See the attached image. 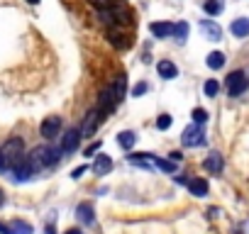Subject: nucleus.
I'll return each mask as SVG.
<instances>
[{"label": "nucleus", "mask_w": 249, "mask_h": 234, "mask_svg": "<svg viewBox=\"0 0 249 234\" xmlns=\"http://www.w3.org/2000/svg\"><path fill=\"white\" fill-rule=\"evenodd\" d=\"M61 154H64V151H61L59 147H47V144H42V147H35V149L27 154V159H30L35 173H39L42 168L54 166V164L61 159Z\"/></svg>", "instance_id": "f257e3e1"}, {"label": "nucleus", "mask_w": 249, "mask_h": 234, "mask_svg": "<svg viewBox=\"0 0 249 234\" xmlns=\"http://www.w3.org/2000/svg\"><path fill=\"white\" fill-rule=\"evenodd\" d=\"M0 149H3V156L8 161V168H13L25 156V142H22V137H10Z\"/></svg>", "instance_id": "f03ea898"}, {"label": "nucleus", "mask_w": 249, "mask_h": 234, "mask_svg": "<svg viewBox=\"0 0 249 234\" xmlns=\"http://www.w3.org/2000/svg\"><path fill=\"white\" fill-rule=\"evenodd\" d=\"M105 112H100L98 107H93V110H88L86 112V117H83V122H81V137H93L95 132H98V127L105 122Z\"/></svg>", "instance_id": "7ed1b4c3"}, {"label": "nucleus", "mask_w": 249, "mask_h": 234, "mask_svg": "<svg viewBox=\"0 0 249 234\" xmlns=\"http://www.w3.org/2000/svg\"><path fill=\"white\" fill-rule=\"evenodd\" d=\"M225 88H227V95L230 98H237L242 95L247 88H249V78L244 71H232L227 78H225Z\"/></svg>", "instance_id": "20e7f679"}, {"label": "nucleus", "mask_w": 249, "mask_h": 234, "mask_svg": "<svg viewBox=\"0 0 249 234\" xmlns=\"http://www.w3.org/2000/svg\"><path fill=\"white\" fill-rule=\"evenodd\" d=\"M181 144L183 147H203L205 144V130L203 125H188L183 132H181Z\"/></svg>", "instance_id": "39448f33"}, {"label": "nucleus", "mask_w": 249, "mask_h": 234, "mask_svg": "<svg viewBox=\"0 0 249 234\" xmlns=\"http://www.w3.org/2000/svg\"><path fill=\"white\" fill-rule=\"evenodd\" d=\"M61 127H64V120H61V117H59V115H49V117H44V120H42L39 132H42L44 139H56L59 132H61Z\"/></svg>", "instance_id": "423d86ee"}, {"label": "nucleus", "mask_w": 249, "mask_h": 234, "mask_svg": "<svg viewBox=\"0 0 249 234\" xmlns=\"http://www.w3.org/2000/svg\"><path fill=\"white\" fill-rule=\"evenodd\" d=\"M83 137H81V130L78 127H69L66 132H64V137L59 139V149L64 151V154H73L76 149H78V142H81Z\"/></svg>", "instance_id": "0eeeda50"}, {"label": "nucleus", "mask_w": 249, "mask_h": 234, "mask_svg": "<svg viewBox=\"0 0 249 234\" xmlns=\"http://www.w3.org/2000/svg\"><path fill=\"white\" fill-rule=\"evenodd\" d=\"M100 112H105V115H110L115 107H117V102H115V95H112V88L110 85H105L100 93H98V105H95Z\"/></svg>", "instance_id": "6e6552de"}, {"label": "nucleus", "mask_w": 249, "mask_h": 234, "mask_svg": "<svg viewBox=\"0 0 249 234\" xmlns=\"http://www.w3.org/2000/svg\"><path fill=\"white\" fill-rule=\"evenodd\" d=\"M10 171L15 173V178H18V181H30L32 176H37L27 156H22V159H20V161H18V164H15V166H13Z\"/></svg>", "instance_id": "1a4fd4ad"}, {"label": "nucleus", "mask_w": 249, "mask_h": 234, "mask_svg": "<svg viewBox=\"0 0 249 234\" xmlns=\"http://www.w3.org/2000/svg\"><path fill=\"white\" fill-rule=\"evenodd\" d=\"M105 37H107V42H110L115 49H127V47H130V37L122 34L117 27H110V30L105 32Z\"/></svg>", "instance_id": "9d476101"}, {"label": "nucleus", "mask_w": 249, "mask_h": 234, "mask_svg": "<svg viewBox=\"0 0 249 234\" xmlns=\"http://www.w3.org/2000/svg\"><path fill=\"white\" fill-rule=\"evenodd\" d=\"M203 168H205L208 173L217 176V173H222V168H225V161H222V156H220L217 151H213V154H208V156H205V161H203Z\"/></svg>", "instance_id": "9b49d317"}, {"label": "nucleus", "mask_w": 249, "mask_h": 234, "mask_svg": "<svg viewBox=\"0 0 249 234\" xmlns=\"http://www.w3.org/2000/svg\"><path fill=\"white\" fill-rule=\"evenodd\" d=\"M157 73H159L164 81H174V78L178 76V66H176L174 61H169V59H161V61L157 64Z\"/></svg>", "instance_id": "f8f14e48"}, {"label": "nucleus", "mask_w": 249, "mask_h": 234, "mask_svg": "<svg viewBox=\"0 0 249 234\" xmlns=\"http://www.w3.org/2000/svg\"><path fill=\"white\" fill-rule=\"evenodd\" d=\"M90 168H93V173H95V176H107V173L112 171V159H110L107 154H98Z\"/></svg>", "instance_id": "ddd939ff"}, {"label": "nucleus", "mask_w": 249, "mask_h": 234, "mask_svg": "<svg viewBox=\"0 0 249 234\" xmlns=\"http://www.w3.org/2000/svg\"><path fill=\"white\" fill-rule=\"evenodd\" d=\"M200 30H203V34H205L210 42H220V39H222V30H220V25L213 22V20H200Z\"/></svg>", "instance_id": "4468645a"}, {"label": "nucleus", "mask_w": 249, "mask_h": 234, "mask_svg": "<svg viewBox=\"0 0 249 234\" xmlns=\"http://www.w3.org/2000/svg\"><path fill=\"white\" fill-rule=\"evenodd\" d=\"M110 88H112V95H115V102L120 105V102L124 100V90H127V78H124V73H120V76H115V81L110 83Z\"/></svg>", "instance_id": "2eb2a0df"}, {"label": "nucleus", "mask_w": 249, "mask_h": 234, "mask_svg": "<svg viewBox=\"0 0 249 234\" xmlns=\"http://www.w3.org/2000/svg\"><path fill=\"white\" fill-rule=\"evenodd\" d=\"M149 32L157 37V39H169L174 34V22H152L149 25Z\"/></svg>", "instance_id": "dca6fc26"}, {"label": "nucleus", "mask_w": 249, "mask_h": 234, "mask_svg": "<svg viewBox=\"0 0 249 234\" xmlns=\"http://www.w3.org/2000/svg\"><path fill=\"white\" fill-rule=\"evenodd\" d=\"M76 217H78L83 224H93V222H95L93 202H78V207H76Z\"/></svg>", "instance_id": "f3484780"}, {"label": "nucleus", "mask_w": 249, "mask_h": 234, "mask_svg": "<svg viewBox=\"0 0 249 234\" xmlns=\"http://www.w3.org/2000/svg\"><path fill=\"white\" fill-rule=\"evenodd\" d=\"M186 185H188L191 195H196V198H205V195H208V190H210V185H208V181H205V178H191Z\"/></svg>", "instance_id": "a211bd4d"}, {"label": "nucleus", "mask_w": 249, "mask_h": 234, "mask_svg": "<svg viewBox=\"0 0 249 234\" xmlns=\"http://www.w3.org/2000/svg\"><path fill=\"white\" fill-rule=\"evenodd\" d=\"M230 32H232L237 39H244V37H249V20H247V17H237V20H232V25H230Z\"/></svg>", "instance_id": "6ab92c4d"}, {"label": "nucleus", "mask_w": 249, "mask_h": 234, "mask_svg": "<svg viewBox=\"0 0 249 234\" xmlns=\"http://www.w3.org/2000/svg\"><path fill=\"white\" fill-rule=\"evenodd\" d=\"M117 144H120L122 149H127V151H130V149L137 144V134H135V132H130V130H124V132H120V134H117Z\"/></svg>", "instance_id": "aec40b11"}, {"label": "nucleus", "mask_w": 249, "mask_h": 234, "mask_svg": "<svg viewBox=\"0 0 249 234\" xmlns=\"http://www.w3.org/2000/svg\"><path fill=\"white\" fill-rule=\"evenodd\" d=\"M203 10H205V15L217 17V15L225 10V0H205V3H203Z\"/></svg>", "instance_id": "412c9836"}, {"label": "nucleus", "mask_w": 249, "mask_h": 234, "mask_svg": "<svg viewBox=\"0 0 249 234\" xmlns=\"http://www.w3.org/2000/svg\"><path fill=\"white\" fill-rule=\"evenodd\" d=\"M225 54L222 51H210L208 54V59H205V64H208V68H213V71H220L222 66H225Z\"/></svg>", "instance_id": "4be33fe9"}, {"label": "nucleus", "mask_w": 249, "mask_h": 234, "mask_svg": "<svg viewBox=\"0 0 249 234\" xmlns=\"http://www.w3.org/2000/svg\"><path fill=\"white\" fill-rule=\"evenodd\" d=\"M188 30H191V27H188V22H183V20H181V22H176V25H174V34H171V37H176V42H178V44H186V39H188Z\"/></svg>", "instance_id": "5701e85b"}, {"label": "nucleus", "mask_w": 249, "mask_h": 234, "mask_svg": "<svg viewBox=\"0 0 249 234\" xmlns=\"http://www.w3.org/2000/svg\"><path fill=\"white\" fill-rule=\"evenodd\" d=\"M152 166L154 168H159V171H164V173H176V164L171 161V159H152Z\"/></svg>", "instance_id": "b1692460"}, {"label": "nucleus", "mask_w": 249, "mask_h": 234, "mask_svg": "<svg viewBox=\"0 0 249 234\" xmlns=\"http://www.w3.org/2000/svg\"><path fill=\"white\" fill-rule=\"evenodd\" d=\"M13 234H35V229H32V224L30 222H25V219H13Z\"/></svg>", "instance_id": "393cba45"}, {"label": "nucleus", "mask_w": 249, "mask_h": 234, "mask_svg": "<svg viewBox=\"0 0 249 234\" xmlns=\"http://www.w3.org/2000/svg\"><path fill=\"white\" fill-rule=\"evenodd\" d=\"M203 93H205L208 98H217V93H220V83H217L215 78L205 81V85H203Z\"/></svg>", "instance_id": "a878e982"}, {"label": "nucleus", "mask_w": 249, "mask_h": 234, "mask_svg": "<svg viewBox=\"0 0 249 234\" xmlns=\"http://www.w3.org/2000/svg\"><path fill=\"white\" fill-rule=\"evenodd\" d=\"M191 117H193V122H196V125H205V122H208V110H203V107H193Z\"/></svg>", "instance_id": "bb28decb"}, {"label": "nucleus", "mask_w": 249, "mask_h": 234, "mask_svg": "<svg viewBox=\"0 0 249 234\" xmlns=\"http://www.w3.org/2000/svg\"><path fill=\"white\" fill-rule=\"evenodd\" d=\"M169 127H171V115H159V117H157V130L166 132Z\"/></svg>", "instance_id": "cd10ccee"}, {"label": "nucleus", "mask_w": 249, "mask_h": 234, "mask_svg": "<svg viewBox=\"0 0 249 234\" xmlns=\"http://www.w3.org/2000/svg\"><path fill=\"white\" fill-rule=\"evenodd\" d=\"M115 3H117V0H90V5L98 8V10H107V8H112Z\"/></svg>", "instance_id": "c85d7f7f"}, {"label": "nucleus", "mask_w": 249, "mask_h": 234, "mask_svg": "<svg viewBox=\"0 0 249 234\" xmlns=\"http://www.w3.org/2000/svg\"><path fill=\"white\" fill-rule=\"evenodd\" d=\"M100 147H103V142L98 139V142H93V144H88L86 149H83V156H95L98 151H100Z\"/></svg>", "instance_id": "c756f323"}, {"label": "nucleus", "mask_w": 249, "mask_h": 234, "mask_svg": "<svg viewBox=\"0 0 249 234\" xmlns=\"http://www.w3.org/2000/svg\"><path fill=\"white\" fill-rule=\"evenodd\" d=\"M147 90H149V85H147V83H137V85L132 88V95H135V98H142Z\"/></svg>", "instance_id": "7c9ffc66"}, {"label": "nucleus", "mask_w": 249, "mask_h": 234, "mask_svg": "<svg viewBox=\"0 0 249 234\" xmlns=\"http://www.w3.org/2000/svg\"><path fill=\"white\" fill-rule=\"evenodd\" d=\"M86 171H88V166H78V168H73V171H71V178H76V181H78Z\"/></svg>", "instance_id": "2f4dec72"}, {"label": "nucleus", "mask_w": 249, "mask_h": 234, "mask_svg": "<svg viewBox=\"0 0 249 234\" xmlns=\"http://www.w3.org/2000/svg\"><path fill=\"white\" fill-rule=\"evenodd\" d=\"M169 159H171L174 164H178V161L183 159V154H181V151H171V154H169Z\"/></svg>", "instance_id": "473e14b6"}, {"label": "nucleus", "mask_w": 249, "mask_h": 234, "mask_svg": "<svg viewBox=\"0 0 249 234\" xmlns=\"http://www.w3.org/2000/svg\"><path fill=\"white\" fill-rule=\"evenodd\" d=\"M0 234H13V227L5 224V222H0Z\"/></svg>", "instance_id": "72a5a7b5"}, {"label": "nucleus", "mask_w": 249, "mask_h": 234, "mask_svg": "<svg viewBox=\"0 0 249 234\" xmlns=\"http://www.w3.org/2000/svg\"><path fill=\"white\" fill-rule=\"evenodd\" d=\"M44 234H56V229H54V224H52V222L44 227Z\"/></svg>", "instance_id": "f704fd0d"}, {"label": "nucleus", "mask_w": 249, "mask_h": 234, "mask_svg": "<svg viewBox=\"0 0 249 234\" xmlns=\"http://www.w3.org/2000/svg\"><path fill=\"white\" fill-rule=\"evenodd\" d=\"M8 202V198H5V193H3V188H0V207H3Z\"/></svg>", "instance_id": "c9c22d12"}, {"label": "nucleus", "mask_w": 249, "mask_h": 234, "mask_svg": "<svg viewBox=\"0 0 249 234\" xmlns=\"http://www.w3.org/2000/svg\"><path fill=\"white\" fill-rule=\"evenodd\" d=\"M66 234H81V229H69Z\"/></svg>", "instance_id": "e433bc0d"}, {"label": "nucleus", "mask_w": 249, "mask_h": 234, "mask_svg": "<svg viewBox=\"0 0 249 234\" xmlns=\"http://www.w3.org/2000/svg\"><path fill=\"white\" fill-rule=\"evenodd\" d=\"M27 3H30V5H39V0H27Z\"/></svg>", "instance_id": "4c0bfd02"}, {"label": "nucleus", "mask_w": 249, "mask_h": 234, "mask_svg": "<svg viewBox=\"0 0 249 234\" xmlns=\"http://www.w3.org/2000/svg\"><path fill=\"white\" fill-rule=\"evenodd\" d=\"M234 234H239V232H234Z\"/></svg>", "instance_id": "58836bf2"}]
</instances>
